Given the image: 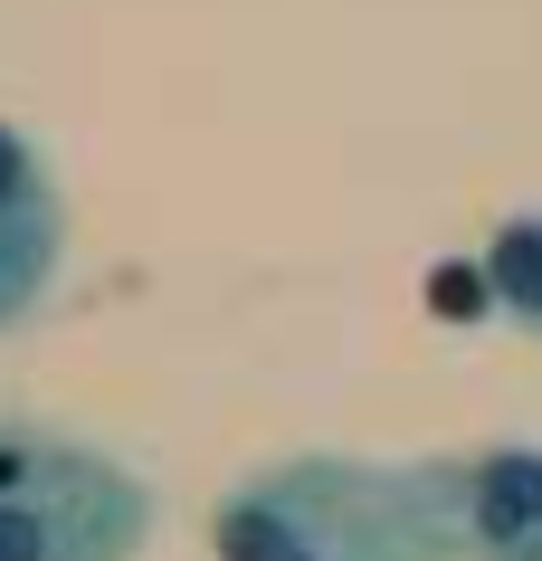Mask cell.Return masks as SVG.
Segmentation results:
<instances>
[{"label":"cell","instance_id":"cell-4","mask_svg":"<svg viewBox=\"0 0 542 561\" xmlns=\"http://www.w3.org/2000/svg\"><path fill=\"white\" fill-rule=\"evenodd\" d=\"M495 296H505L514 314H542V219H514V229L495 238Z\"/></svg>","mask_w":542,"mask_h":561},{"label":"cell","instance_id":"cell-3","mask_svg":"<svg viewBox=\"0 0 542 561\" xmlns=\"http://www.w3.org/2000/svg\"><path fill=\"white\" fill-rule=\"evenodd\" d=\"M124 542H87V533H67L58 504L38 495H0V561H115Z\"/></svg>","mask_w":542,"mask_h":561},{"label":"cell","instance_id":"cell-2","mask_svg":"<svg viewBox=\"0 0 542 561\" xmlns=\"http://www.w3.org/2000/svg\"><path fill=\"white\" fill-rule=\"evenodd\" d=\"M438 514L457 561H542V457L495 447V457L438 467Z\"/></svg>","mask_w":542,"mask_h":561},{"label":"cell","instance_id":"cell-6","mask_svg":"<svg viewBox=\"0 0 542 561\" xmlns=\"http://www.w3.org/2000/svg\"><path fill=\"white\" fill-rule=\"evenodd\" d=\"M10 201H30V152H20V134L0 124V209Z\"/></svg>","mask_w":542,"mask_h":561},{"label":"cell","instance_id":"cell-5","mask_svg":"<svg viewBox=\"0 0 542 561\" xmlns=\"http://www.w3.org/2000/svg\"><path fill=\"white\" fill-rule=\"evenodd\" d=\"M428 305H438V314H476V276H466V266H438V276H428Z\"/></svg>","mask_w":542,"mask_h":561},{"label":"cell","instance_id":"cell-1","mask_svg":"<svg viewBox=\"0 0 542 561\" xmlns=\"http://www.w3.org/2000/svg\"><path fill=\"white\" fill-rule=\"evenodd\" d=\"M219 561H438V467L361 476V467H286L257 495L219 504Z\"/></svg>","mask_w":542,"mask_h":561}]
</instances>
